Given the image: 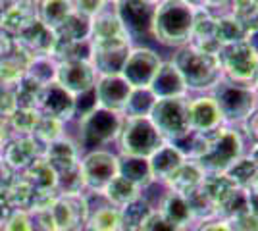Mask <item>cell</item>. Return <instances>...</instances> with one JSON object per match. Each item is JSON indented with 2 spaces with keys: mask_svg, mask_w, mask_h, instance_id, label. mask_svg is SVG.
Here are the masks:
<instances>
[{
  "mask_svg": "<svg viewBox=\"0 0 258 231\" xmlns=\"http://www.w3.org/2000/svg\"><path fill=\"white\" fill-rule=\"evenodd\" d=\"M110 0H74V12L85 16L89 20H93L100 12L106 8Z\"/></svg>",
  "mask_w": 258,
  "mask_h": 231,
  "instance_id": "c3c4849f",
  "label": "cell"
},
{
  "mask_svg": "<svg viewBox=\"0 0 258 231\" xmlns=\"http://www.w3.org/2000/svg\"><path fill=\"white\" fill-rule=\"evenodd\" d=\"M152 95L158 99H177V97H189V91L185 87V81L181 79L179 71L173 67V64L162 62L156 77L152 79L151 87Z\"/></svg>",
  "mask_w": 258,
  "mask_h": 231,
  "instance_id": "44dd1931",
  "label": "cell"
},
{
  "mask_svg": "<svg viewBox=\"0 0 258 231\" xmlns=\"http://www.w3.org/2000/svg\"><path fill=\"white\" fill-rule=\"evenodd\" d=\"M0 231H33V220L29 212L14 210L10 216L0 223Z\"/></svg>",
  "mask_w": 258,
  "mask_h": 231,
  "instance_id": "bcb514c9",
  "label": "cell"
},
{
  "mask_svg": "<svg viewBox=\"0 0 258 231\" xmlns=\"http://www.w3.org/2000/svg\"><path fill=\"white\" fill-rule=\"evenodd\" d=\"M118 176L125 177L127 181L135 183L141 191L149 187L154 181L149 160L147 158H135V156H118Z\"/></svg>",
  "mask_w": 258,
  "mask_h": 231,
  "instance_id": "4316f807",
  "label": "cell"
},
{
  "mask_svg": "<svg viewBox=\"0 0 258 231\" xmlns=\"http://www.w3.org/2000/svg\"><path fill=\"white\" fill-rule=\"evenodd\" d=\"M229 4H231V0H195V6L206 8L208 12H212L214 16H218L220 10L229 12Z\"/></svg>",
  "mask_w": 258,
  "mask_h": 231,
  "instance_id": "f907efd6",
  "label": "cell"
},
{
  "mask_svg": "<svg viewBox=\"0 0 258 231\" xmlns=\"http://www.w3.org/2000/svg\"><path fill=\"white\" fill-rule=\"evenodd\" d=\"M154 102H156V97L152 95L151 89H133L121 116L123 118H149Z\"/></svg>",
  "mask_w": 258,
  "mask_h": 231,
  "instance_id": "d590c367",
  "label": "cell"
},
{
  "mask_svg": "<svg viewBox=\"0 0 258 231\" xmlns=\"http://www.w3.org/2000/svg\"><path fill=\"white\" fill-rule=\"evenodd\" d=\"M12 206L10 202H8V197H6V191L4 189H0V223L6 220L8 216L12 214Z\"/></svg>",
  "mask_w": 258,
  "mask_h": 231,
  "instance_id": "9f6ffc18",
  "label": "cell"
},
{
  "mask_svg": "<svg viewBox=\"0 0 258 231\" xmlns=\"http://www.w3.org/2000/svg\"><path fill=\"white\" fill-rule=\"evenodd\" d=\"M205 176V170L197 164L195 160H185L164 183H166L168 191H173V193H179L183 197H187L197 187H201Z\"/></svg>",
  "mask_w": 258,
  "mask_h": 231,
  "instance_id": "7402d4cb",
  "label": "cell"
},
{
  "mask_svg": "<svg viewBox=\"0 0 258 231\" xmlns=\"http://www.w3.org/2000/svg\"><path fill=\"white\" fill-rule=\"evenodd\" d=\"M41 85H37L33 79L23 75V79L16 85L14 93H16V104L18 108H29V110H37V102H39V95H41Z\"/></svg>",
  "mask_w": 258,
  "mask_h": 231,
  "instance_id": "7bdbcfd3",
  "label": "cell"
},
{
  "mask_svg": "<svg viewBox=\"0 0 258 231\" xmlns=\"http://www.w3.org/2000/svg\"><path fill=\"white\" fill-rule=\"evenodd\" d=\"M27 62L29 58L12 48V52L8 56H4L0 60V85L2 87H12L16 89V85L20 83L25 75V67H27Z\"/></svg>",
  "mask_w": 258,
  "mask_h": 231,
  "instance_id": "f546056e",
  "label": "cell"
},
{
  "mask_svg": "<svg viewBox=\"0 0 258 231\" xmlns=\"http://www.w3.org/2000/svg\"><path fill=\"white\" fill-rule=\"evenodd\" d=\"M102 193H104V197L110 200V204L116 206V208H121V206H125L129 202L141 198V189L137 187L135 183H131V181H127L125 177H121V176L114 177L106 187H104Z\"/></svg>",
  "mask_w": 258,
  "mask_h": 231,
  "instance_id": "d6a6232c",
  "label": "cell"
},
{
  "mask_svg": "<svg viewBox=\"0 0 258 231\" xmlns=\"http://www.w3.org/2000/svg\"><path fill=\"white\" fill-rule=\"evenodd\" d=\"M206 144L203 154L195 160L205 174H226L243 154V137L231 125H222L212 133H205Z\"/></svg>",
  "mask_w": 258,
  "mask_h": 231,
  "instance_id": "3957f363",
  "label": "cell"
},
{
  "mask_svg": "<svg viewBox=\"0 0 258 231\" xmlns=\"http://www.w3.org/2000/svg\"><path fill=\"white\" fill-rule=\"evenodd\" d=\"M250 85H252L254 91H258V69H256V75H254V79H252V83H250Z\"/></svg>",
  "mask_w": 258,
  "mask_h": 231,
  "instance_id": "e7e4bbea",
  "label": "cell"
},
{
  "mask_svg": "<svg viewBox=\"0 0 258 231\" xmlns=\"http://www.w3.org/2000/svg\"><path fill=\"white\" fill-rule=\"evenodd\" d=\"M218 58H220V66L227 81L241 83V85L252 83L258 69V52L247 41L222 46Z\"/></svg>",
  "mask_w": 258,
  "mask_h": 231,
  "instance_id": "ba28073f",
  "label": "cell"
},
{
  "mask_svg": "<svg viewBox=\"0 0 258 231\" xmlns=\"http://www.w3.org/2000/svg\"><path fill=\"white\" fill-rule=\"evenodd\" d=\"M10 121L8 118H0V148H4L10 141Z\"/></svg>",
  "mask_w": 258,
  "mask_h": 231,
  "instance_id": "11a10c76",
  "label": "cell"
},
{
  "mask_svg": "<svg viewBox=\"0 0 258 231\" xmlns=\"http://www.w3.org/2000/svg\"><path fill=\"white\" fill-rule=\"evenodd\" d=\"M62 129H64V121L54 120V118H48V116H41L37 125H35V129H33L31 137L46 146V144H50L52 141L62 137Z\"/></svg>",
  "mask_w": 258,
  "mask_h": 231,
  "instance_id": "b9f144b4",
  "label": "cell"
},
{
  "mask_svg": "<svg viewBox=\"0 0 258 231\" xmlns=\"http://www.w3.org/2000/svg\"><path fill=\"white\" fill-rule=\"evenodd\" d=\"M37 110L41 116H48L54 120L68 121L74 118L76 114V97L70 95L62 85H58L56 81L44 85L39 95L37 102Z\"/></svg>",
  "mask_w": 258,
  "mask_h": 231,
  "instance_id": "9a60e30c",
  "label": "cell"
},
{
  "mask_svg": "<svg viewBox=\"0 0 258 231\" xmlns=\"http://www.w3.org/2000/svg\"><path fill=\"white\" fill-rule=\"evenodd\" d=\"M35 191H56V183H58V177L54 168L43 156L37 158L27 170H25V177H23Z\"/></svg>",
  "mask_w": 258,
  "mask_h": 231,
  "instance_id": "1f68e13d",
  "label": "cell"
},
{
  "mask_svg": "<svg viewBox=\"0 0 258 231\" xmlns=\"http://www.w3.org/2000/svg\"><path fill=\"white\" fill-rule=\"evenodd\" d=\"M250 212L248 208V191L247 189H235L229 198H226L220 206H218V220L231 221L237 216H243Z\"/></svg>",
  "mask_w": 258,
  "mask_h": 231,
  "instance_id": "74e56055",
  "label": "cell"
},
{
  "mask_svg": "<svg viewBox=\"0 0 258 231\" xmlns=\"http://www.w3.org/2000/svg\"><path fill=\"white\" fill-rule=\"evenodd\" d=\"M201 189L208 195V198L214 202L216 208H218L239 187L227 177V174H206L203 183H201Z\"/></svg>",
  "mask_w": 258,
  "mask_h": 231,
  "instance_id": "e575fe53",
  "label": "cell"
},
{
  "mask_svg": "<svg viewBox=\"0 0 258 231\" xmlns=\"http://www.w3.org/2000/svg\"><path fill=\"white\" fill-rule=\"evenodd\" d=\"M247 156L254 162V164H256V168H258V143L252 144V148H250V152H248Z\"/></svg>",
  "mask_w": 258,
  "mask_h": 231,
  "instance_id": "91938a15",
  "label": "cell"
},
{
  "mask_svg": "<svg viewBox=\"0 0 258 231\" xmlns=\"http://www.w3.org/2000/svg\"><path fill=\"white\" fill-rule=\"evenodd\" d=\"M197 231H231V225H229V221L226 220H208V221H203Z\"/></svg>",
  "mask_w": 258,
  "mask_h": 231,
  "instance_id": "f5cc1de1",
  "label": "cell"
},
{
  "mask_svg": "<svg viewBox=\"0 0 258 231\" xmlns=\"http://www.w3.org/2000/svg\"><path fill=\"white\" fill-rule=\"evenodd\" d=\"M141 2H145V4H149V6H158L162 0H141Z\"/></svg>",
  "mask_w": 258,
  "mask_h": 231,
  "instance_id": "be15d7a7",
  "label": "cell"
},
{
  "mask_svg": "<svg viewBox=\"0 0 258 231\" xmlns=\"http://www.w3.org/2000/svg\"><path fill=\"white\" fill-rule=\"evenodd\" d=\"M243 125H245V129L248 131V135H252L258 143V110L254 112V114H252V116H250Z\"/></svg>",
  "mask_w": 258,
  "mask_h": 231,
  "instance_id": "6f0895ef",
  "label": "cell"
},
{
  "mask_svg": "<svg viewBox=\"0 0 258 231\" xmlns=\"http://www.w3.org/2000/svg\"><path fill=\"white\" fill-rule=\"evenodd\" d=\"M121 114L106 108H95L91 114L79 120V141L85 148H97L118 139L121 127Z\"/></svg>",
  "mask_w": 258,
  "mask_h": 231,
  "instance_id": "52a82bcc",
  "label": "cell"
},
{
  "mask_svg": "<svg viewBox=\"0 0 258 231\" xmlns=\"http://www.w3.org/2000/svg\"><path fill=\"white\" fill-rule=\"evenodd\" d=\"M158 212H160L162 216H166L172 223L179 225V227H187L191 221H195L191 208L187 204V198L179 195V193H173V191H166L164 193Z\"/></svg>",
  "mask_w": 258,
  "mask_h": 231,
  "instance_id": "83f0119b",
  "label": "cell"
},
{
  "mask_svg": "<svg viewBox=\"0 0 258 231\" xmlns=\"http://www.w3.org/2000/svg\"><path fill=\"white\" fill-rule=\"evenodd\" d=\"M85 227L91 231H121L119 208L110 204V206H102V208L95 210L89 216Z\"/></svg>",
  "mask_w": 258,
  "mask_h": 231,
  "instance_id": "ab89813d",
  "label": "cell"
},
{
  "mask_svg": "<svg viewBox=\"0 0 258 231\" xmlns=\"http://www.w3.org/2000/svg\"><path fill=\"white\" fill-rule=\"evenodd\" d=\"M39 0H10L0 20V29L8 35L20 33L23 27L39 20Z\"/></svg>",
  "mask_w": 258,
  "mask_h": 231,
  "instance_id": "d6986e66",
  "label": "cell"
},
{
  "mask_svg": "<svg viewBox=\"0 0 258 231\" xmlns=\"http://www.w3.org/2000/svg\"><path fill=\"white\" fill-rule=\"evenodd\" d=\"M43 156L44 160L54 168L56 177H58V174L79 166V150H77V146L70 139H64V137H60V139L52 141L50 144H46Z\"/></svg>",
  "mask_w": 258,
  "mask_h": 231,
  "instance_id": "603a6c76",
  "label": "cell"
},
{
  "mask_svg": "<svg viewBox=\"0 0 258 231\" xmlns=\"http://www.w3.org/2000/svg\"><path fill=\"white\" fill-rule=\"evenodd\" d=\"M56 83L74 95L79 97L95 89L97 73L91 66V62H62L56 67Z\"/></svg>",
  "mask_w": 258,
  "mask_h": 231,
  "instance_id": "2e32d148",
  "label": "cell"
},
{
  "mask_svg": "<svg viewBox=\"0 0 258 231\" xmlns=\"http://www.w3.org/2000/svg\"><path fill=\"white\" fill-rule=\"evenodd\" d=\"M229 12L247 27L248 33L258 27V0H231Z\"/></svg>",
  "mask_w": 258,
  "mask_h": 231,
  "instance_id": "60d3db41",
  "label": "cell"
},
{
  "mask_svg": "<svg viewBox=\"0 0 258 231\" xmlns=\"http://www.w3.org/2000/svg\"><path fill=\"white\" fill-rule=\"evenodd\" d=\"M152 214L151 204L143 198H137L133 202H129L125 206L119 208V223H121V231H141L145 225V221L149 220Z\"/></svg>",
  "mask_w": 258,
  "mask_h": 231,
  "instance_id": "836d02e7",
  "label": "cell"
},
{
  "mask_svg": "<svg viewBox=\"0 0 258 231\" xmlns=\"http://www.w3.org/2000/svg\"><path fill=\"white\" fill-rule=\"evenodd\" d=\"M170 62L179 71L189 93H210L224 79L218 54L205 52L193 44L175 48V54L170 58Z\"/></svg>",
  "mask_w": 258,
  "mask_h": 231,
  "instance_id": "6da1fadb",
  "label": "cell"
},
{
  "mask_svg": "<svg viewBox=\"0 0 258 231\" xmlns=\"http://www.w3.org/2000/svg\"><path fill=\"white\" fill-rule=\"evenodd\" d=\"M256 172H258L256 164L248 156H241L235 164L227 170L226 174L239 189H248V183L252 181V177H254Z\"/></svg>",
  "mask_w": 258,
  "mask_h": 231,
  "instance_id": "ee69618b",
  "label": "cell"
},
{
  "mask_svg": "<svg viewBox=\"0 0 258 231\" xmlns=\"http://www.w3.org/2000/svg\"><path fill=\"white\" fill-rule=\"evenodd\" d=\"M256 110H258V91H256Z\"/></svg>",
  "mask_w": 258,
  "mask_h": 231,
  "instance_id": "03108f58",
  "label": "cell"
},
{
  "mask_svg": "<svg viewBox=\"0 0 258 231\" xmlns=\"http://www.w3.org/2000/svg\"><path fill=\"white\" fill-rule=\"evenodd\" d=\"M248 208H250L252 214L258 216V195L256 193H250V191H248Z\"/></svg>",
  "mask_w": 258,
  "mask_h": 231,
  "instance_id": "680465c9",
  "label": "cell"
},
{
  "mask_svg": "<svg viewBox=\"0 0 258 231\" xmlns=\"http://www.w3.org/2000/svg\"><path fill=\"white\" fill-rule=\"evenodd\" d=\"M12 48H14V43H12L10 35L4 33L2 29H0V60L4 58V56H8L12 52Z\"/></svg>",
  "mask_w": 258,
  "mask_h": 231,
  "instance_id": "db71d44e",
  "label": "cell"
},
{
  "mask_svg": "<svg viewBox=\"0 0 258 231\" xmlns=\"http://www.w3.org/2000/svg\"><path fill=\"white\" fill-rule=\"evenodd\" d=\"M118 18L121 20L129 37H147L152 35V14L154 6H149L141 0H119L114 2Z\"/></svg>",
  "mask_w": 258,
  "mask_h": 231,
  "instance_id": "e0dca14e",
  "label": "cell"
},
{
  "mask_svg": "<svg viewBox=\"0 0 258 231\" xmlns=\"http://www.w3.org/2000/svg\"><path fill=\"white\" fill-rule=\"evenodd\" d=\"M85 187L102 193L108 183L118 176V156L108 150H93L79 162Z\"/></svg>",
  "mask_w": 258,
  "mask_h": 231,
  "instance_id": "7c38bea8",
  "label": "cell"
},
{
  "mask_svg": "<svg viewBox=\"0 0 258 231\" xmlns=\"http://www.w3.org/2000/svg\"><path fill=\"white\" fill-rule=\"evenodd\" d=\"M216 41L220 46H229V44H237L247 41L248 31L243 23L237 20L231 12H224L216 16Z\"/></svg>",
  "mask_w": 258,
  "mask_h": 231,
  "instance_id": "484cf974",
  "label": "cell"
},
{
  "mask_svg": "<svg viewBox=\"0 0 258 231\" xmlns=\"http://www.w3.org/2000/svg\"><path fill=\"white\" fill-rule=\"evenodd\" d=\"M93 48H121L131 46V37L118 18L116 4L110 0L106 8L91 20V37Z\"/></svg>",
  "mask_w": 258,
  "mask_h": 231,
  "instance_id": "9c48e42d",
  "label": "cell"
},
{
  "mask_svg": "<svg viewBox=\"0 0 258 231\" xmlns=\"http://www.w3.org/2000/svg\"><path fill=\"white\" fill-rule=\"evenodd\" d=\"M83 231H91V229H87V227H85V229H83Z\"/></svg>",
  "mask_w": 258,
  "mask_h": 231,
  "instance_id": "003e7915",
  "label": "cell"
},
{
  "mask_svg": "<svg viewBox=\"0 0 258 231\" xmlns=\"http://www.w3.org/2000/svg\"><path fill=\"white\" fill-rule=\"evenodd\" d=\"M56 67H58V64L50 56H37V58H31L27 62L25 77H29L37 85L44 87V85L56 81Z\"/></svg>",
  "mask_w": 258,
  "mask_h": 231,
  "instance_id": "8d00e7d4",
  "label": "cell"
},
{
  "mask_svg": "<svg viewBox=\"0 0 258 231\" xmlns=\"http://www.w3.org/2000/svg\"><path fill=\"white\" fill-rule=\"evenodd\" d=\"M43 154L44 150L41 148V143L37 139H33L31 135H27V137L8 141V144L4 146V156L2 158L8 162L12 170H23L25 172Z\"/></svg>",
  "mask_w": 258,
  "mask_h": 231,
  "instance_id": "ffe728a7",
  "label": "cell"
},
{
  "mask_svg": "<svg viewBox=\"0 0 258 231\" xmlns=\"http://www.w3.org/2000/svg\"><path fill=\"white\" fill-rule=\"evenodd\" d=\"M74 14V0H41L39 22L48 29H58Z\"/></svg>",
  "mask_w": 258,
  "mask_h": 231,
  "instance_id": "f1b7e54d",
  "label": "cell"
},
{
  "mask_svg": "<svg viewBox=\"0 0 258 231\" xmlns=\"http://www.w3.org/2000/svg\"><path fill=\"white\" fill-rule=\"evenodd\" d=\"M56 44V35L52 29L35 20L27 27H23L20 33L14 35V48L20 50L25 58H37V56H50Z\"/></svg>",
  "mask_w": 258,
  "mask_h": 231,
  "instance_id": "4fadbf2b",
  "label": "cell"
},
{
  "mask_svg": "<svg viewBox=\"0 0 258 231\" xmlns=\"http://www.w3.org/2000/svg\"><path fill=\"white\" fill-rule=\"evenodd\" d=\"M185 160H187V158L179 152V148H175L172 143H164L160 148L149 158L152 179L164 183Z\"/></svg>",
  "mask_w": 258,
  "mask_h": 231,
  "instance_id": "cb8c5ba5",
  "label": "cell"
},
{
  "mask_svg": "<svg viewBox=\"0 0 258 231\" xmlns=\"http://www.w3.org/2000/svg\"><path fill=\"white\" fill-rule=\"evenodd\" d=\"M160 66L162 58L154 50L137 46V48L129 50L127 60H125L119 75L127 81L131 89H149Z\"/></svg>",
  "mask_w": 258,
  "mask_h": 231,
  "instance_id": "30bf717a",
  "label": "cell"
},
{
  "mask_svg": "<svg viewBox=\"0 0 258 231\" xmlns=\"http://www.w3.org/2000/svg\"><path fill=\"white\" fill-rule=\"evenodd\" d=\"M195 6L189 0H162L152 14V37L164 46L181 48L191 41Z\"/></svg>",
  "mask_w": 258,
  "mask_h": 231,
  "instance_id": "7a4b0ae2",
  "label": "cell"
},
{
  "mask_svg": "<svg viewBox=\"0 0 258 231\" xmlns=\"http://www.w3.org/2000/svg\"><path fill=\"white\" fill-rule=\"evenodd\" d=\"M8 2H10V0H0V20H2V16H4V10H6Z\"/></svg>",
  "mask_w": 258,
  "mask_h": 231,
  "instance_id": "6125c7cd",
  "label": "cell"
},
{
  "mask_svg": "<svg viewBox=\"0 0 258 231\" xmlns=\"http://www.w3.org/2000/svg\"><path fill=\"white\" fill-rule=\"evenodd\" d=\"M187 100L189 97H177L158 99L154 102L149 120L164 139V143H173L191 131L187 120Z\"/></svg>",
  "mask_w": 258,
  "mask_h": 231,
  "instance_id": "8992f818",
  "label": "cell"
},
{
  "mask_svg": "<svg viewBox=\"0 0 258 231\" xmlns=\"http://www.w3.org/2000/svg\"><path fill=\"white\" fill-rule=\"evenodd\" d=\"M231 231H258V216L252 212H247L243 216H237L229 221Z\"/></svg>",
  "mask_w": 258,
  "mask_h": 231,
  "instance_id": "681fc988",
  "label": "cell"
},
{
  "mask_svg": "<svg viewBox=\"0 0 258 231\" xmlns=\"http://www.w3.org/2000/svg\"><path fill=\"white\" fill-rule=\"evenodd\" d=\"M118 143L121 156H135L149 160L164 144V139L154 129L149 118H123Z\"/></svg>",
  "mask_w": 258,
  "mask_h": 231,
  "instance_id": "5b68a950",
  "label": "cell"
},
{
  "mask_svg": "<svg viewBox=\"0 0 258 231\" xmlns=\"http://www.w3.org/2000/svg\"><path fill=\"white\" fill-rule=\"evenodd\" d=\"M56 231H81L89 221V202L81 195H58L50 206Z\"/></svg>",
  "mask_w": 258,
  "mask_h": 231,
  "instance_id": "8fae6325",
  "label": "cell"
},
{
  "mask_svg": "<svg viewBox=\"0 0 258 231\" xmlns=\"http://www.w3.org/2000/svg\"><path fill=\"white\" fill-rule=\"evenodd\" d=\"M131 85L121 75H100L95 83V97L98 108H106L110 112L121 114L125 108Z\"/></svg>",
  "mask_w": 258,
  "mask_h": 231,
  "instance_id": "ac0fdd59",
  "label": "cell"
},
{
  "mask_svg": "<svg viewBox=\"0 0 258 231\" xmlns=\"http://www.w3.org/2000/svg\"><path fill=\"white\" fill-rule=\"evenodd\" d=\"M131 46L121 48H93L91 66L98 75H119Z\"/></svg>",
  "mask_w": 258,
  "mask_h": 231,
  "instance_id": "d4e9b609",
  "label": "cell"
},
{
  "mask_svg": "<svg viewBox=\"0 0 258 231\" xmlns=\"http://www.w3.org/2000/svg\"><path fill=\"white\" fill-rule=\"evenodd\" d=\"M41 118L39 110H29V108H18V110L12 114L8 121H10V127L16 129L18 133H22V137L31 135L37 121Z\"/></svg>",
  "mask_w": 258,
  "mask_h": 231,
  "instance_id": "f6af8a7d",
  "label": "cell"
},
{
  "mask_svg": "<svg viewBox=\"0 0 258 231\" xmlns=\"http://www.w3.org/2000/svg\"><path fill=\"white\" fill-rule=\"evenodd\" d=\"M58 43H76L91 37V20L74 12L58 29H54Z\"/></svg>",
  "mask_w": 258,
  "mask_h": 231,
  "instance_id": "4dcf8cb0",
  "label": "cell"
},
{
  "mask_svg": "<svg viewBox=\"0 0 258 231\" xmlns=\"http://www.w3.org/2000/svg\"><path fill=\"white\" fill-rule=\"evenodd\" d=\"M14 172H16V170H12L10 166H8V162H6L4 158H0V189L6 191V189L16 181V179H14Z\"/></svg>",
  "mask_w": 258,
  "mask_h": 231,
  "instance_id": "816d5d0a",
  "label": "cell"
},
{
  "mask_svg": "<svg viewBox=\"0 0 258 231\" xmlns=\"http://www.w3.org/2000/svg\"><path fill=\"white\" fill-rule=\"evenodd\" d=\"M187 120L189 129L197 133H212L226 125L224 116L210 93H203L187 100Z\"/></svg>",
  "mask_w": 258,
  "mask_h": 231,
  "instance_id": "5bb4252c",
  "label": "cell"
},
{
  "mask_svg": "<svg viewBox=\"0 0 258 231\" xmlns=\"http://www.w3.org/2000/svg\"><path fill=\"white\" fill-rule=\"evenodd\" d=\"M210 95L214 97L226 125H243L256 112V91L252 85L233 83L224 77Z\"/></svg>",
  "mask_w": 258,
  "mask_h": 231,
  "instance_id": "277c9868",
  "label": "cell"
},
{
  "mask_svg": "<svg viewBox=\"0 0 258 231\" xmlns=\"http://www.w3.org/2000/svg\"><path fill=\"white\" fill-rule=\"evenodd\" d=\"M185 198H187V204H189V208H191L193 220L208 221V220H216V218H218V208H216V204L208 198V195H206L201 187H197L193 193H189Z\"/></svg>",
  "mask_w": 258,
  "mask_h": 231,
  "instance_id": "f35d334b",
  "label": "cell"
},
{
  "mask_svg": "<svg viewBox=\"0 0 258 231\" xmlns=\"http://www.w3.org/2000/svg\"><path fill=\"white\" fill-rule=\"evenodd\" d=\"M247 191H250V193H256V195H258V172L254 174L252 181L248 183V189H247Z\"/></svg>",
  "mask_w": 258,
  "mask_h": 231,
  "instance_id": "94428289",
  "label": "cell"
},
{
  "mask_svg": "<svg viewBox=\"0 0 258 231\" xmlns=\"http://www.w3.org/2000/svg\"><path fill=\"white\" fill-rule=\"evenodd\" d=\"M141 231H187V227L175 225L166 216H162L158 210H152V214L149 216V220L145 221Z\"/></svg>",
  "mask_w": 258,
  "mask_h": 231,
  "instance_id": "7dc6e473",
  "label": "cell"
}]
</instances>
